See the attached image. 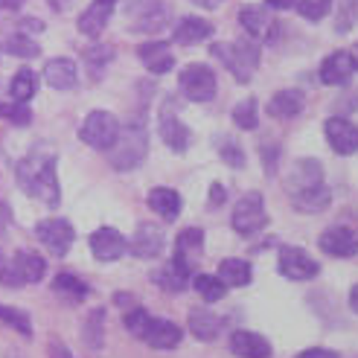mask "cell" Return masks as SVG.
I'll list each match as a JSON object with an SVG mask.
<instances>
[{
    "label": "cell",
    "instance_id": "obj_1",
    "mask_svg": "<svg viewBox=\"0 0 358 358\" xmlns=\"http://www.w3.org/2000/svg\"><path fill=\"white\" fill-rule=\"evenodd\" d=\"M17 187L27 195L44 201L47 207H56L62 201L59 178H56V155L32 152L17 164Z\"/></svg>",
    "mask_w": 358,
    "mask_h": 358
},
{
    "label": "cell",
    "instance_id": "obj_2",
    "mask_svg": "<svg viewBox=\"0 0 358 358\" xmlns=\"http://www.w3.org/2000/svg\"><path fill=\"white\" fill-rule=\"evenodd\" d=\"M149 155V131L143 122H131L120 129L114 146L108 149V160L111 166L120 169V172H129V169H137L143 160Z\"/></svg>",
    "mask_w": 358,
    "mask_h": 358
},
{
    "label": "cell",
    "instance_id": "obj_3",
    "mask_svg": "<svg viewBox=\"0 0 358 358\" xmlns=\"http://www.w3.org/2000/svg\"><path fill=\"white\" fill-rule=\"evenodd\" d=\"M210 52L216 56L230 73H234L236 82H250L259 67V44L250 41V38H242L236 44H213Z\"/></svg>",
    "mask_w": 358,
    "mask_h": 358
},
{
    "label": "cell",
    "instance_id": "obj_4",
    "mask_svg": "<svg viewBox=\"0 0 358 358\" xmlns=\"http://www.w3.org/2000/svg\"><path fill=\"white\" fill-rule=\"evenodd\" d=\"M172 21V9L164 0H134L129 6V29L140 35H155L160 29H166Z\"/></svg>",
    "mask_w": 358,
    "mask_h": 358
},
{
    "label": "cell",
    "instance_id": "obj_5",
    "mask_svg": "<svg viewBox=\"0 0 358 358\" xmlns=\"http://www.w3.org/2000/svg\"><path fill=\"white\" fill-rule=\"evenodd\" d=\"M117 134H120V120L108 111H91L79 129L82 143H87L91 149H99V152H108L114 146Z\"/></svg>",
    "mask_w": 358,
    "mask_h": 358
},
{
    "label": "cell",
    "instance_id": "obj_6",
    "mask_svg": "<svg viewBox=\"0 0 358 358\" xmlns=\"http://www.w3.org/2000/svg\"><path fill=\"white\" fill-rule=\"evenodd\" d=\"M236 234L242 236H254L268 224V210H265V201L259 192H245L242 199L236 201L234 207V219H230Z\"/></svg>",
    "mask_w": 358,
    "mask_h": 358
},
{
    "label": "cell",
    "instance_id": "obj_7",
    "mask_svg": "<svg viewBox=\"0 0 358 358\" xmlns=\"http://www.w3.org/2000/svg\"><path fill=\"white\" fill-rule=\"evenodd\" d=\"M178 85H181L184 96L192 99V102H210L213 96H216V73H213L207 64H189V67H184Z\"/></svg>",
    "mask_w": 358,
    "mask_h": 358
},
{
    "label": "cell",
    "instance_id": "obj_8",
    "mask_svg": "<svg viewBox=\"0 0 358 358\" xmlns=\"http://www.w3.org/2000/svg\"><path fill=\"white\" fill-rule=\"evenodd\" d=\"M280 274L289 280H315L320 274V262L312 259L303 248L285 245L280 248Z\"/></svg>",
    "mask_w": 358,
    "mask_h": 358
},
{
    "label": "cell",
    "instance_id": "obj_9",
    "mask_svg": "<svg viewBox=\"0 0 358 358\" xmlns=\"http://www.w3.org/2000/svg\"><path fill=\"white\" fill-rule=\"evenodd\" d=\"M324 187V166L320 160L315 157H303L289 169V178H285V189L292 192V199L300 192H309V189H317Z\"/></svg>",
    "mask_w": 358,
    "mask_h": 358
},
{
    "label": "cell",
    "instance_id": "obj_10",
    "mask_svg": "<svg viewBox=\"0 0 358 358\" xmlns=\"http://www.w3.org/2000/svg\"><path fill=\"white\" fill-rule=\"evenodd\" d=\"M35 236H38L44 242V248H50L56 257H64L76 239V230L67 219H47V222H38Z\"/></svg>",
    "mask_w": 358,
    "mask_h": 358
},
{
    "label": "cell",
    "instance_id": "obj_11",
    "mask_svg": "<svg viewBox=\"0 0 358 358\" xmlns=\"http://www.w3.org/2000/svg\"><path fill=\"white\" fill-rule=\"evenodd\" d=\"M181 338H184V332L178 324H172V320H166V317H152V315H149L146 327H143V332H140V341H146L155 350H175L178 344H181Z\"/></svg>",
    "mask_w": 358,
    "mask_h": 358
},
{
    "label": "cell",
    "instance_id": "obj_12",
    "mask_svg": "<svg viewBox=\"0 0 358 358\" xmlns=\"http://www.w3.org/2000/svg\"><path fill=\"white\" fill-rule=\"evenodd\" d=\"M327 143L335 149V155H355L358 152V125L350 122L347 117H329L324 122Z\"/></svg>",
    "mask_w": 358,
    "mask_h": 358
},
{
    "label": "cell",
    "instance_id": "obj_13",
    "mask_svg": "<svg viewBox=\"0 0 358 358\" xmlns=\"http://www.w3.org/2000/svg\"><path fill=\"white\" fill-rule=\"evenodd\" d=\"M192 265H195V262H189V259H184V257L175 254L164 268H157V271H155V282H157L164 292H169V294L184 292L187 285H189V277H192Z\"/></svg>",
    "mask_w": 358,
    "mask_h": 358
},
{
    "label": "cell",
    "instance_id": "obj_14",
    "mask_svg": "<svg viewBox=\"0 0 358 358\" xmlns=\"http://www.w3.org/2000/svg\"><path fill=\"white\" fill-rule=\"evenodd\" d=\"M355 70H358V62L352 52L347 50H338L332 52V56L324 59V64H320V82L324 85H347L352 76H355Z\"/></svg>",
    "mask_w": 358,
    "mask_h": 358
},
{
    "label": "cell",
    "instance_id": "obj_15",
    "mask_svg": "<svg viewBox=\"0 0 358 358\" xmlns=\"http://www.w3.org/2000/svg\"><path fill=\"white\" fill-rule=\"evenodd\" d=\"M320 250L329 257H338V259H347V257H355L358 254V234L350 227H329L320 234L317 239Z\"/></svg>",
    "mask_w": 358,
    "mask_h": 358
},
{
    "label": "cell",
    "instance_id": "obj_16",
    "mask_svg": "<svg viewBox=\"0 0 358 358\" xmlns=\"http://www.w3.org/2000/svg\"><path fill=\"white\" fill-rule=\"evenodd\" d=\"M164 245H166L164 230H160L157 224L143 222V224H137V230H134L131 248H129V250H131L134 257H140V259H155V257H160Z\"/></svg>",
    "mask_w": 358,
    "mask_h": 358
},
{
    "label": "cell",
    "instance_id": "obj_17",
    "mask_svg": "<svg viewBox=\"0 0 358 358\" xmlns=\"http://www.w3.org/2000/svg\"><path fill=\"white\" fill-rule=\"evenodd\" d=\"M125 236L114 227H99L91 234V254L99 259V262H114L125 254Z\"/></svg>",
    "mask_w": 358,
    "mask_h": 358
},
{
    "label": "cell",
    "instance_id": "obj_18",
    "mask_svg": "<svg viewBox=\"0 0 358 358\" xmlns=\"http://www.w3.org/2000/svg\"><path fill=\"white\" fill-rule=\"evenodd\" d=\"M137 56L140 62L146 64L152 73H169L175 67V56H172V47L166 41H149V44H140L137 47Z\"/></svg>",
    "mask_w": 358,
    "mask_h": 358
},
{
    "label": "cell",
    "instance_id": "obj_19",
    "mask_svg": "<svg viewBox=\"0 0 358 358\" xmlns=\"http://www.w3.org/2000/svg\"><path fill=\"white\" fill-rule=\"evenodd\" d=\"M111 15H114V3H108V0H94V3L79 15V32L87 35V38H96V35L108 27Z\"/></svg>",
    "mask_w": 358,
    "mask_h": 358
},
{
    "label": "cell",
    "instance_id": "obj_20",
    "mask_svg": "<svg viewBox=\"0 0 358 358\" xmlns=\"http://www.w3.org/2000/svg\"><path fill=\"white\" fill-rule=\"evenodd\" d=\"M230 352L239 358H271V344L259 332H234L230 335Z\"/></svg>",
    "mask_w": 358,
    "mask_h": 358
},
{
    "label": "cell",
    "instance_id": "obj_21",
    "mask_svg": "<svg viewBox=\"0 0 358 358\" xmlns=\"http://www.w3.org/2000/svg\"><path fill=\"white\" fill-rule=\"evenodd\" d=\"M303 108H306V96H303V91H297V87L280 91L268 102V114L277 120H294L297 114H303Z\"/></svg>",
    "mask_w": 358,
    "mask_h": 358
},
{
    "label": "cell",
    "instance_id": "obj_22",
    "mask_svg": "<svg viewBox=\"0 0 358 358\" xmlns=\"http://www.w3.org/2000/svg\"><path fill=\"white\" fill-rule=\"evenodd\" d=\"M76 62L73 59H50L44 64V82L56 91H70L76 85Z\"/></svg>",
    "mask_w": 358,
    "mask_h": 358
},
{
    "label": "cell",
    "instance_id": "obj_23",
    "mask_svg": "<svg viewBox=\"0 0 358 358\" xmlns=\"http://www.w3.org/2000/svg\"><path fill=\"white\" fill-rule=\"evenodd\" d=\"M160 137H164V143L172 152H187L189 143H192V131L175 114H169V111L160 117Z\"/></svg>",
    "mask_w": 358,
    "mask_h": 358
},
{
    "label": "cell",
    "instance_id": "obj_24",
    "mask_svg": "<svg viewBox=\"0 0 358 358\" xmlns=\"http://www.w3.org/2000/svg\"><path fill=\"white\" fill-rule=\"evenodd\" d=\"M239 24L250 38H257V41L265 38V35H271V29H274L271 15H268L262 6H242L239 9Z\"/></svg>",
    "mask_w": 358,
    "mask_h": 358
},
{
    "label": "cell",
    "instance_id": "obj_25",
    "mask_svg": "<svg viewBox=\"0 0 358 358\" xmlns=\"http://www.w3.org/2000/svg\"><path fill=\"white\" fill-rule=\"evenodd\" d=\"M149 207L157 213L160 219H166V222H175L178 216H181V195H178L175 189L169 187H155L149 192Z\"/></svg>",
    "mask_w": 358,
    "mask_h": 358
},
{
    "label": "cell",
    "instance_id": "obj_26",
    "mask_svg": "<svg viewBox=\"0 0 358 358\" xmlns=\"http://www.w3.org/2000/svg\"><path fill=\"white\" fill-rule=\"evenodd\" d=\"M213 35V24L204 21V17H184L181 24L175 27V44H184V47H192V44H201Z\"/></svg>",
    "mask_w": 358,
    "mask_h": 358
},
{
    "label": "cell",
    "instance_id": "obj_27",
    "mask_svg": "<svg viewBox=\"0 0 358 358\" xmlns=\"http://www.w3.org/2000/svg\"><path fill=\"white\" fill-rule=\"evenodd\" d=\"M189 332L199 338V341H213V338H219V332H222V317L213 315L210 309H192Z\"/></svg>",
    "mask_w": 358,
    "mask_h": 358
},
{
    "label": "cell",
    "instance_id": "obj_28",
    "mask_svg": "<svg viewBox=\"0 0 358 358\" xmlns=\"http://www.w3.org/2000/svg\"><path fill=\"white\" fill-rule=\"evenodd\" d=\"M201 248H204V230L201 227H187L175 239V254L189 259V262H195L201 257Z\"/></svg>",
    "mask_w": 358,
    "mask_h": 358
},
{
    "label": "cell",
    "instance_id": "obj_29",
    "mask_svg": "<svg viewBox=\"0 0 358 358\" xmlns=\"http://www.w3.org/2000/svg\"><path fill=\"white\" fill-rule=\"evenodd\" d=\"M294 210L300 213H324L332 201V189L324 184V187H317V189H309V192H300L294 195Z\"/></svg>",
    "mask_w": 358,
    "mask_h": 358
},
{
    "label": "cell",
    "instance_id": "obj_30",
    "mask_svg": "<svg viewBox=\"0 0 358 358\" xmlns=\"http://www.w3.org/2000/svg\"><path fill=\"white\" fill-rule=\"evenodd\" d=\"M12 259H15V265H17V271H21L24 282H41V280H44V274H47V262H44L38 254L21 250V254H15Z\"/></svg>",
    "mask_w": 358,
    "mask_h": 358
},
{
    "label": "cell",
    "instance_id": "obj_31",
    "mask_svg": "<svg viewBox=\"0 0 358 358\" xmlns=\"http://www.w3.org/2000/svg\"><path fill=\"white\" fill-rule=\"evenodd\" d=\"M219 280L224 282V285H234V289H242V285H248L250 282V265L245 262V259H224L222 265H219Z\"/></svg>",
    "mask_w": 358,
    "mask_h": 358
},
{
    "label": "cell",
    "instance_id": "obj_32",
    "mask_svg": "<svg viewBox=\"0 0 358 358\" xmlns=\"http://www.w3.org/2000/svg\"><path fill=\"white\" fill-rule=\"evenodd\" d=\"M82 341L91 347V350H99L102 341H105V309H94L91 315L85 317L82 324Z\"/></svg>",
    "mask_w": 358,
    "mask_h": 358
},
{
    "label": "cell",
    "instance_id": "obj_33",
    "mask_svg": "<svg viewBox=\"0 0 358 358\" xmlns=\"http://www.w3.org/2000/svg\"><path fill=\"white\" fill-rule=\"evenodd\" d=\"M35 91H38V79H35L32 70H27V67L17 70L15 79H12V85H9L12 99H15V102H29V99L35 96Z\"/></svg>",
    "mask_w": 358,
    "mask_h": 358
},
{
    "label": "cell",
    "instance_id": "obj_34",
    "mask_svg": "<svg viewBox=\"0 0 358 358\" xmlns=\"http://www.w3.org/2000/svg\"><path fill=\"white\" fill-rule=\"evenodd\" d=\"M234 122L239 125L242 131H254L257 125H259V102L254 96L242 99L236 108H234Z\"/></svg>",
    "mask_w": 358,
    "mask_h": 358
},
{
    "label": "cell",
    "instance_id": "obj_35",
    "mask_svg": "<svg viewBox=\"0 0 358 358\" xmlns=\"http://www.w3.org/2000/svg\"><path fill=\"white\" fill-rule=\"evenodd\" d=\"M52 292L79 303V300L87 297V285H85L79 277H73V274H67V271H64V274H59L56 280H52Z\"/></svg>",
    "mask_w": 358,
    "mask_h": 358
},
{
    "label": "cell",
    "instance_id": "obj_36",
    "mask_svg": "<svg viewBox=\"0 0 358 358\" xmlns=\"http://www.w3.org/2000/svg\"><path fill=\"white\" fill-rule=\"evenodd\" d=\"M192 285H195V292H199L207 303H216V300H222L227 294V285L219 277H213V274H199L192 280Z\"/></svg>",
    "mask_w": 358,
    "mask_h": 358
},
{
    "label": "cell",
    "instance_id": "obj_37",
    "mask_svg": "<svg viewBox=\"0 0 358 358\" xmlns=\"http://www.w3.org/2000/svg\"><path fill=\"white\" fill-rule=\"evenodd\" d=\"M114 59V47L111 44H94L91 50L85 52V62H87V70H91V76L99 79V73L105 67H108V62Z\"/></svg>",
    "mask_w": 358,
    "mask_h": 358
},
{
    "label": "cell",
    "instance_id": "obj_38",
    "mask_svg": "<svg viewBox=\"0 0 358 358\" xmlns=\"http://www.w3.org/2000/svg\"><path fill=\"white\" fill-rule=\"evenodd\" d=\"M0 324L12 327L15 332H21L24 338H29V335H32V324H29L27 312H21V309H12V306H0Z\"/></svg>",
    "mask_w": 358,
    "mask_h": 358
},
{
    "label": "cell",
    "instance_id": "obj_39",
    "mask_svg": "<svg viewBox=\"0 0 358 358\" xmlns=\"http://www.w3.org/2000/svg\"><path fill=\"white\" fill-rule=\"evenodd\" d=\"M358 21V0H338V15H335V32H350Z\"/></svg>",
    "mask_w": 358,
    "mask_h": 358
},
{
    "label": "cell",
    "instance_id": "obj_40",
    "mask_svg": "<svg viewBox=\"0 0 358 358\" xmlns=\"http://www.w3.org/2000/svg\"><path fill=\"white\" fill-rule=\"evenodd\" d=\"M6 52H12V56H17V59H35L41 52V47L35 44L29 35H12V38L6 41Z\"/></svg>",
    "mask_w": 358,
    "mask_h": 358
},
{
    "label": "cell",
    "instance_id": "obj_41",
    "mask_svg": "<svg viewBox=\"0 0 358 358\" xmlns=\"http://www.w3.org/2000/svg\"><path fill=\"white\" fill-rule=\"evenodd\" d=\"M332 9V0H297V12L306 21H324Z\"/></svg>",
    "mask_w": 358,
    "mask_h": 358
},
{
    "label": "cell",
    "instance_id": "obj_42",
    "mask_svg": "<svg viewBox=\"0 0 358 358\" xmlns=\"http://www.w3.org/2000/svg\"><path fill=\"white\" fill-rule=\"evenodd\" d=\"M0 282L9 285V289H17V285H24V277H21V271H17L15 259H9L3 250H0Z\"/></svg>",
    "mask_w": 358,
    "mask_h": 358
},
{
    "label": "cell",
    "instance_id": "obj_43",
    "mask_svg": "<svg viewBox=\"0 0 358 358\" xmlns=\"http://www.w3.org/2000/svg\"><path fill=\"white\" fill-rule=\"evenodd\" d=\"M146 320H149V312H146V309H140V306H134L131 312H125L122 324H125V329H129L131 335H137V338H140L143 327H146Z\"/></svg>",
    "mask_w": 358,
    "mask_h": 358
},
{
    "label": "cell",
    "instance_id": "obj_44",
    "mask_svg": "<svg viewBox=\"0 0 358 358\" xmlns=\"http://www.w3.org/2000/svg\"><path fill=\"white\" fill-rule=\"evenodd\" d=\"M219 155H222V160L227 166H234V169H239V166H245V152L236 146V143H222L219 146Z\"/></svg>",
    "mask_w": 358,
    "mask_h": 358
},
{
    "label": "cell",
    "instance_id": "obj_45",
    "mask_svg": "<svg viewBox=\"0 0 358 358\" xmlns=\"http://www.w3.org/2000/svg\"><path fill=\"white\" fill-rule=\"evenodd\" d=\"M0 117H9L12 122H17V125H27L29 120H32V114H29V108H27V102H15V105H3V114Z\"/></svg>",
    "mask_w": 358,
    "mask_h": 358
},
{
    "label": "cell",
    "instance_id": "obj_46",
    "mask_svg": "<svg viewBox=\"0 0 358 358\" xmlns=\"http://www.w3.org/2000/svg\"><path fill=\"white\" fill-rule=\"evenodd\" d=\"M297 358H341V355L332 350H324V347H312V350H303Z\"/></svg>",
    "mask_w": 358,
    "mask_h": 358
},
{
    "label": "cell",
    "instance_id": "obj_47",
    "mask_svg": "<svg viewBox=\"0 0 358 358\" xmlns=\"http://www.w3.org/2000/svg\"><path fill=\"white\" fill-rule=\"evenodd\" d=\"M224 199H227V189L222 184H213L210 187V207H222Z\"/></svg>",
    "mask_w": 358,
    "mask_h": 358
},
{
    "label": "cell",
    "instance_id": "obj_48",
    "mask_svg": "<svg viewBox=\"0 0 358 358\" xmlns=\"http://www.w3.org/2000/svg\"><path fill=\"white\" fill-rule=\"evenodd\" d=\"M277 146H271V149H265L262 146V166H268V172H274L277 169Z\"/></svg>",
    "mask_w": 358,
    "mask_h": 358
},
{
    "label": "cell",
    "instance_id": "obj_49",
    "mask_svg": "<svg viewBox=\"0 0 358 358\" xmlns=\"http://www.w3.org/2000/svg\"><path fill=\"white\" fill-rule=\"evenodd\" d=\"M50 358H73V355H70V350L62 341H52L50 344Z\"/></svg>",
    "mask_w": 358,
    "mask_h": 358
},
{
    "label": "cell",
    "instance_id": "obj_50",
    "mask_svg": "<svg viewBox=\"0 0 358 358\" xmlns=\"http://www.w3.org/2000/svg\"><path fill=\"white\" fill-rule=\"evenodd\" d=\"M265 3L271 6V9H289V6L294 3V0H265Z\"/></svg>",
    "mask_w": 358,
    "mask_h": 358
},
{
    "label": "cell",
    "instance_id": "obj_51",
    "mask_svg": "<svg viewBox=\"0 0 358 358\" xmlns=\"http://www.w3.org/2000/svg\"><path fill=\"white\" fill-rule=\"evenodd\" d=\"M350 309L358 315V282L352 285V292H350Z\"/></svg>",
    "mask_w": 358,
    "mask_h": 358
},
{
    "label": "cell",
    "instance_id": "obj_52",
    "mask_svg": "<svg viewBox=\"0 0 358 358\" xmlns=\"http://www.w3.org/2000/svg\"><path fill=\"white\" fill-rule=\"evenodd\" d=\"M21 3L24 0H0V12L3 9H21Z\"/></svg>",
    "mask_w": 358,
    "mask_h": 358
},
{
    "label": "cell",
    "instance_id": "obj_53",
    "mask_svg": "<svg viewBox=\"0 0 358 358\" xmlns=\"http://www.w3.org/2000/svg\"><path fill=\"white\" fill-rule=\"evenodd\" d=\"M192 3H195V6H204V9H216L222 0H192Z\"/></svg>",
    "mask_w": 358,
    "mask_h": 358
},
{
    "label": "cell",
    "instance_id": "obj_54",
    "mask_svg": "<svg viewBox=\"0 0 358 358\" xmlns=\"http://www.w3.org/2000/svg\"><path fill=\"white\" fill-rule=\"evenodd\" d=\"M47 3H50L52 9H56V12H64V9L70 6V0H47Z\"/></svg>",
    "mask_w": 358,
    "mask_h": 358
},
{
    "label": "cell",
    "instance_id": "obj_55",
    "mask_svg": "<svg viewBox=\"0 0 358 358\" xmlns=\"http://www.w3.org/2000/svg\"><path fill=\"white\" fill-rule=\"evenodd\" d=\"M6 222H9V207L0 201V227H6Z\"/></svg>",
    "mask_w": 358,
    "mask_h": 358
},
{
    "label": "cell",
    "instance_id": "obj_56",
    "mask_svg": "<svg viewBox=\"0 0 358 358\" xmlns=\"http://www.w3.org/2000/svg\"><path fill=\"white\" fill-rule=\"evenodd\" d=\"M24 27H27V29H44L41 21H24Z\"/></svg>",
    "mask_w": 358,
    "mask_h": 358
},
{
    "label": "cell",
    "instance_id": "obj_57",
    "mask_svg": "<svg viewBox=\"0 0 358 358\" xmlns=\"http://www.w3.org/2000/svg\"><path fill=\"white\" fill-rule=\"evenodd\" d=\"M108 3H117V0H108Z\"/></svg>",
    "mask_w": 358,
    "mask_h": 358
}]
</instances>
